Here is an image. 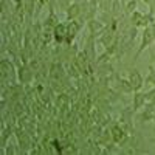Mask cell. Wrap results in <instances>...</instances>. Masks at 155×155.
<instances>
[{"instance_id":"1","label":"cell","mask_w":155,"mask_h":155,"mask_svg":"<svg viewBox=\"0 0 155 155\" xmlns=\"http://www.w3.org/2000/svg\"><path fill=\"white\" fill-rule=\"evenodd\" d=\"M152 42H155V41H153V34H152L150 25H149V27L143 28V34H141V42H140V47H138V50H137V54H135L134 61H138L140 54L143 53L146 48H149V45H150Z\"/></svg>"},{"instance_id":"2","label":"cell","mask_w":155,"mask_h":155,"mask_svg":"<svg viewBox=\"0 0 155 155\" xmlns=\"http://www.w3.org/2000/svg\"><path fill=\"white\" fill-rule=\"evenodd\" d=\"M110 137H112V141L115 144H124L127 141V132L124 130V129L118 124L112 126L110 129Z\"/></svg>"},{"instance_id":"3","label":"cell","mask_w":155,"mask_h":155,"mask_svg":"<svg viewBox=\"0 0 155 155\" xmlns=\"http://www.w3.org/2000/svg\"><path fill=\"white\" fill-rule=\"evenodd\" d=\"M127 79L130 81V84H132V87H134V92H138V90H141V88H143V85H144L143 76H141V73H140L137 68H134L130 73H129Z\"/></svg>"},{"instance_id":"4","label":"cell","mask_w":155,"mask_h":155,"mask_svg":"<svg viewBox=\"0 0 155 155\" xmlns=\"http://www.w3.org/2000/svg\"><path fill=\"white\" fill-rule=\"evenodd\" d=\"M146 106V93L143 92H134V112L135 110H140Z\"/></svg>"},{"instance_id":"5","label":"cell","mask_w":155,"mask_h":155,"mask_svg":"<svg viewBox=\"0 0 155 155\" xmlns=\"http://www.w3.org/2000/svg\"><path fill=\"white\" fill-rule=\"evenodd\" d=\"M65 37H67V25L65 23H58L54 27V39H56V42L62 44L64 41H65Z\"/></svg>"},{"instance_id":"6","label":"cell","mask_w":155,"mask_h":155,"mask_svg":"<svg viewBox=\"0 0 155 155\" xmlns=\"http://www.w3.org/2000/svg\"><path fill=\"white\" fill-rule=\"evenodd\" d=\"M79 14H81V6L78 3H73V5H70L67 8V19L68 20H74Z\"/></svg>"},{"instance_id":"7","label":"cell","mask_w":155,"mask_h":155,"mask_svg":"<svg viewBox=\"0 0 155 155\" xmlns=\"http://www.w3.org/2000/svg\"><path fill=\"white\" fill-rule=\"evenodd\" d=\"M79 30H81V25L78 23V22L71 20L70 23H67V36H68V37L73 39V37L76 36V33L79 31Z\"/></svg>"},{"instance_id":"8","label":"cell","mask_w":155,"mask_h":155,"mask_svg":"<svg viewBox=\"0 0 155 155\" xmlns=\"http://www.w3.org/2000/svg\"><path fill=\"white\" fill-rule=\"evenodd\" d=\"M144 84H146V85H152V87H155V68H153L152 65H149V74L146 76Z\"/></svg>"},{"instance_id":"9","label":"cell","mask_w":155,"mask_h":155,"mask_svg":"<svg viewBox=\"0 0 155 155\" xmlns=\"http://www.w3.org/2000/svg\"><path fill=\"white\" fill-rule=\"evenodd\" d=\"M120 84H121L123 92H126V93H132V92H134V87H132L130 81H129V79H126V78H121Z\"/></svg>"},{"instance_id":"10","label":"cell","mask_w":155,"mask_h":155,"mask_svg":"<svg viewBox=\"0 0 155 155\" xmlns=\"http://www.w3.org/2000/svg\"><path fill=\"white\" fill-rule=\"evenodd\" d=\"M147 104H155V87L146 93V106Z\"/></svg>"},{"instance_id":"11","label":"cell","mask_w":155,"mask_h":155,"mask_svg":"<svg viewBox=\"0 0 155 155\" xmlns=\"http://www.w3.org/2000/svg\"><path fill=\"white\" fill-rule=\"evenodd\" d=\"M135 9H137V0H130V2H129V3L126 5V11L132 14V12H134Z\"/></svg>"},{"instance_id":"12","label":"cell","mask_w":155,"mask_h":155,"mask_svg":"<svg viewBox=\"0 0 155 155\" xmlns=\"http://www.w3.org/2000/svg\"><path fill=\"white\" fill-rule=\"evenodd\" d=\"M150 30H152V34H153V41H155V22L150 23Z\"/></svg>"},{"instance_id":"13","label":"cell","mask_w":155,"mask_h":155,"mask_svg":"<svg viewBox=\"0 0 155 155\" xmlns=\"http://www.w3.org/2000/svg\"><path fill=\"white\" fill-rule=\"evenodd\" d=\"M37 2H39V5H42V6H44V5L48 3V0H37Z\"/></svg>"},{"instance_id":"14","label":"cell","mask_w":155,"mask_h":155,"mask_svg":"<svg viewBox=\"0 0 155 155\" xmlns=\"http://www.w3.org/2000/svg\"><path fill=\"white\" fill-rule=\"evenodd\" d=\"M150 64H155V53L150 54Z\"/></svg>"},{"instance_id":"15","label":"cell","mask_w":155,"mask_h":155,"mask_svg":"<svg viewBox=\"0 0 155 155\" xmlns=\"http://www.w3.org/2000/svg\"><path fill=\"white\" fill-rule=\"evenodd\" d=\"M143 2H144V3L147 5V6H150V5H152V2H153V0H143Z\"/></svg>"},{"instance_id":"16","label":"cell","mask_w":155,"mask_h":155,"mask_svg":"<svg viewBox=\"0 0 155 155\" xmlns=\"http://www.w3.org/2000/svg\"><path fill=\"white\" fill-rule=\"evenodd\" d=\"M153 132H155V116H153Z\"/></svg>"},{"instance_id":"17","label":"cell","mask_w":155,"mask_h":155,"mask_svg":"<svg viewBox=\"0 0 155 155\" xmlns=\"http://www.w3.org/2000/svg\"><path fill=\"white\" fill-rule=\"evenodd\" d=\"M150 141H152V143H155V137H153V138H150Z\"/></svg>"},{"instance_id":"18","label":"cell","mask_w":155,"mask_h":155,"mask_svg":"<svg viewBox=\"0 0 155 155\" xmlns=\"http://www.w3.org/2000/svg\"><path fill=\"white\" fill-rule=\"evenodd\" d=\"M153 12H155V8H153Z\"/></svg>"}]
</instances>
